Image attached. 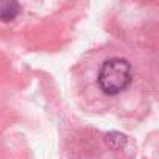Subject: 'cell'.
Masks as SVG:
<instances>
[{"instance_id": "6da1fadb", "label": "cell", "mask_w": 159, "mask_h": 159, "mask_svg": "<svg viewBox=\"0 0 159 159\" xmlns=\"http://www.w3.org/2000/svg\"><path fill=\"white\" fill-rule=\"evenodd\" d=\"M133 81V67L129 61L123 58L106 59L97 76L98 88L108 95H117L123 92Z\"/></svg>"}, {"instance_id": "7a4b0ae2", "label": "cell", "mask_w": 159, "mask_h": 159, "mask_svg": "<svg viewBox=\"0 0 159 159\" xmlns=\"http://www.w3.org/2000/svg\"><path fill=\"white\" fill-rule=\"evenodd\" d=\"M20 5L14 0H0V20L11 22L20 14Z\"/></svg>"}, {"instance_id": "3957f363", "label": "cell", "mask_w": 159, "mask_h": 159, "mask_svg": "<svg viewBox=\"0 0 159 159\" xmlns=\"http://www.w3.org/2000/svg\"><path fill=\"white\" fill-rule=\"evenodd\" d=\"M106 142H108V145L112 150H122L126 145V136L122 134V133L112 131V133H108L106 134Z\"/></svg>"}]
</instances>
